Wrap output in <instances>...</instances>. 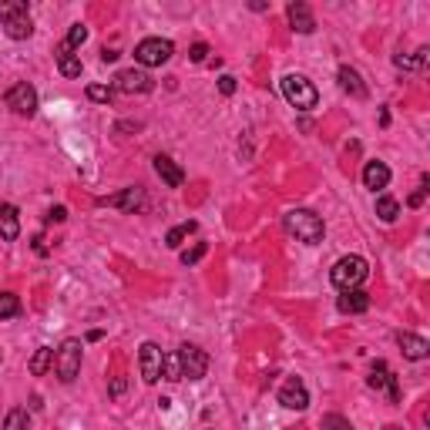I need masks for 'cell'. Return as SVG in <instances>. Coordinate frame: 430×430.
<instances>
[{
  "mask_svg": "<svg viewBox=\"0 0 430 430\" xmlns=\"http://www.w3.org/2000/svg\"><path fill=\"white\" fill-rule=\"evenodd\" d=\"M64 219H67V209H64V205H54V209L47 212V222H64Z\"/></svg>",
  "mask_w": 430,
  "mask_h": 430,
  "instance_id": "cell-37",
  "label": "cell"
},
{
  "mask_svg": "<svg viewBox=\"0 0 430 430\" xmlns=\"http://www.w3.org/2000/svg\"><path fill=\"white\" fill-rule=\"evenodd\" d=\"M195 229H199V222H192V219H188V222H182V226H175V229L165 235V246H169V249H178L185 239H188V235H195Z\"/></svg>",
  "mask_w": 430,
  "mask_h": 430,
  "instance_id": "cell-23",
  "label": "cell"
},
{
  "mask_svg": "<svg viewBox=\"0 0 430 430\" xmlns=\"http://www.w3.org/2000/svg\"><path fill=\"white\" fill-rule=\"evenodd\" d=\"M34 249H37V256H47V246H44V239H41V235L34 239Z\"/></svg>",
  "mask_w": 430,
  "mask_h": 430,
  "instance_id": "cell-40",
  "label": "cell"
},
{
  "mask_svg": "<svg viewBox=\"0 0 430 430\" xmlns=\"http://www.w3.org/2000/svg\"><path fill=\"white\" fill-rule=\"evenodd\" d=\"M155 171H158V178L169 185V188H178L185 182V171L178 169V162H171L169 155H158L155 158Z\"/></svg>",
  "mask_w": 430,
  "mask_h": 430,
  "instance_id": "cell-15",
  "label": "cell"
},
{
  "mask_svg": "<svg viewBox=\"0 0 430 430\" xmlns=\"http://www.w3.org/2000/svg\"><path fill=\"white\" fill-rule=\"evenodd\" d=\"M115 88L122 94H148L155 88V81L141 67H128V71H122V74L115 77Z\"/></svg>",
  "mask_w": 430,
  "mask_h": 430,
  "instance_id": "cell-9",
  "label": "cell"
},
{
  "mask_svg": "<svg viewBox=\"0 0 430 430\" xmlns=\"http://www.w3.org/2000/svg\"><path fill=\"white\" fill-rule=\"evenodd\" d=\"M279 403L286 407V410H306L309 407V390L306 384L299 380V377H289L282 390H279Z\"/></svg>",
  "mask_w": 430,
  "mask_h": 430,
  "instance_id": "cell-10",
  "label": "cell"
},
{
  "mask_svg": "<svg viewBox=\"0 0 430 430\" xmlns=\"http://www.w3.org/2000/svg\"><path fill=\"white\" fill-rule=\"evenodd\" d=\"M54 58H58V71H61L64 77H81V58L71 54V47L67 44L58 47V54H54Z\"/></svg>",
  "mask_w": 430,
  "mask_h": 430,
  "instance_id": "cell-20",
  "label": "cell"
},
{
  "mask_svg": "<svg viewBox=\"0 0 430 430\" xmlns=\"http://www.w3.org/2000/svg\"><path fill=\"white\" fill-rule=\"evenodd\" d=\"M51 367H54V350H51V346H41V350L31 356V363H27V370H31L34 377H44Z\"/></svg>",
  "mask_w": 430,
  "mask_h": 430,
  "instance_id": "cell-22",
  "label": "cell"
},
{
  "mask_svg": "<svg viewBox=\"0 0 430 430\" xmlns=\"http://www.w3.org/2000/svg\"><path fill=\"white\" fill-rule=\"evenodd\" d=\"M282 98L289 101L296 111H313L320 105V91L313 88V81L303 74H286L282 77Z\"/></svg>",
  "mask_w": 430,
  "mask_h": 430,
  "instance_id": "cell-3",
  "label": "cell"
},
{
  "mask_svg": "<svg viewBox=\"0 0 430 430\" xmlns=\"http://www.w3.org/2000/svg\"><path fill=\"white\" fill-rule=\"evenodd\" d=\"M205 252H209V246H205V242H195L192 249H185V252H182V262H185V266H195Z\"/></svg>",
  "mask_w": 430,
  "mask_h": 430,
  "instance_id": "cell-31",
  "label": "cell"
},
{
  "mask_svg": "<svg viewBox=\"0 0 430 430\" xmlns=\"http://www.w3.org/2000/svg\"><path fill=\"white\" fill-rule=\"evenodd\" d=\"M165 380L178 384L182 380V367H178V356H165Z\"/></svg>",
  "mask_w": 430,
  "mask_h": 430,
  "instance_id": "cell-32",
  "label": "cell"
},
{
  "mask_svg": "<svg viewBox=\"0 0 430 430\" xmlns=\"http://www.w3.org/2000/svg\"><path fill=\"white\" fill-rule=\"evenodd\" d=\"M81 339H64L58 356H54V370H58V377H61V384H71L77 373H81Z\"/></svg>",
  "mask_w": 430,
  "mask_h": 430,
  "instance_id": "cell-7",
  "label": "cell"
},
{
  "mask_svg": "<svg viewBox=\"0 0 430 430\" xmlns=\"http://www.w3.org/2000/svg\"><path fill=\"white\" fill-rule=\"evenodd\" d=\"M124 390H128V380H124V377H115V380H111V397H122Z\"/></svg>",
  "mask_w": 430,
  "mask_h": 430,
  "instance_id": "cell-36",
  "label": "cell"
},
{
  "mask_svg": "<svg viewBox=\"0 0 430 430\" xmlns=\"http://www.w3.org/2000/svg\"><path fill=\"white\" fill-rule=\"evenodd\" d=\"M20 316V299L14 292H0V320H14Z\"/></svg>",
  "mask_w": 430,
  "mask_h": 430,
  "instance_id": "cell-27",
  "label": "cell"
},
{
  "mask_svg": "<svg viewBox=\"0 0 430 430\" xmlns=\"http://www.w3.org/2000/svg\"><path fill=\"white\" fill-rule=\"evenodd\" d=\"M4 34L11 37V41H27L34 34V24H31V14H24V17H14L11 24H4Z\"/></svg>",
  "mask_w": 430,
  "mask_h": 430,
  "instance_id": "cell-21",
  "label": "cell"
},
{
  "mask_svg": "<svg viewBox=\"0 0 430 430\" xmlns=\"http://www.w3.org/2000/svg\"><path fill=\"white\" fill-rule=\"evenodd\" d=\"M377 215H380L384 222H397L400 202H397V199H390V195H380V199H377Z\"/></svg>",
  "mask_w": 430,
  "mask_h": 430,
  "instance_id": "cell-26",
  "label": "cell"
},
{
  "mask_svg": "<svg viewBox=\"0 0 430 430\" xmlns=\"http://www.w3.org/2000/svg\"><path fill=\"white\" fill-rule=\"evenodd\" d=\"M286 229L299 242H306V246H320L322 232H326L322 229V219L316 212H309V209H292V212H286Z\"/></svg>",
  "mask_w": 430,
  "mask_h": 430,
  "instance_id": "cell-1",
  "label": "cell"
},
{
  "mask_svg": "<svg viewBox=\"0 0 430 430\" xmlns=\"http://www.w3.org/2000/svg\"><path fill=\"white\" fill-rule=\"evenodd\" d=\"M370 386H373V390H386L390 403H400V384H397V377L390 373V367H386L384 360H377L373 370H370Z\"/></svg>",
  "mask_w": 430,
  "mask_h": 430,
  "instance_id": "cell-12",
  "label": "cell"
},
{
  "mask_svg": "<svg viewBox=\"0 0 430 430\" xmlns=\"http://www.w3.org/2000/svg\"><path fill=\"white\" fill-rule=\"evenodd\" d=\"M175 54V44L165 41V37H145L138 47H135V61L141 67H162L165 61H171Z\"/></svg>",
  "mask_w": 430,
  "mask_h": 430,
  "instance_id": "cell-4",
  "label": "cell"
},
{
  "mask_svg": "<svg viewBox=\"0 0 430 430\" xmlns=\"http://www.w3.org/2000/svg\"><path fill=\"white\" fill-rule=\"evenodd\" d=\"M337 306H339V313H350V316H356V313H367V309H370V292L346 289L337 299Z\"/></svg>",
  "mask_w": 430,
  "mask_h": 430,
  "instance_id": "cell-16",
  "label": "cell"
},
{
  "mask_svg": "<svg viewBox=\"0 0 430 430\" xmlns=\"http://www.w3.org/2000/svg\"><path fill=\"white\" fill-rule=\"evenodd\" d=\"M17 235H20V215H17L14 205H0V239H7V242H14Z\"/></svg>",
  "mask_w": 430,
  "mask_h": 430,
  "instance_id": "cell-17",
  "label": "cell"
},
{
  "mask_svg": "<svg viewBox=\"0 0 430 430\" xmlns=\"http://www.w3.org/2000/svg\"><path fill=\"white\" fill-rule=\"evenodd\" d=\"M337 77H339V88H343L346 94H353V98H367V84L360 81V74H356L350 64H343Z\"/></svg>",
  "mask_w": 430,
  "mask_h": 430,
  "instance_id": "cell-19",
  "label": "cell"
},
{
  "mask_svg": "<svg viewBox=\"0 0 430 430\" xmlns=\"http://www.w3.org/2000/svg\"><path fill=\"white\" fill-rule=\"evenodd\" d=\"M393 64H397V67H403V71H420V67L427 64V47H420L417 54H397V58H393Z\"/></svg>",
  "mask_w": 430,
  "mask_h": 430,
  "instance_id": "cell-24",
  "label": "cell"
},
{
  "mask_svg": "<svg viewBox=\"0 0 430 430\" xmlns=\"http://www.w3.org/2000/svg\"><path fill=\"white\" fill-rule=\"evenodd\" d=\"M4 430H27V410L24 407H14L7 420H4Z\"/></svg>",
  "mask_w": 430,
  "mask_h": 430,
  "instance_id": "cell-28",
  "label": "cell"
},
{
  "mask_svg": "<svg viewBox=\"0 0 430 430\" xmlns=\"http://www.w3.org/2000/svg\"><path fill=\"white\" fill-rule=\"evenodd\" d=\"M101 61H105V64L118 61V51H107V47H105V51H101Z\"/></svg>",
  "mask_w": 430,
  "mask_h": 430,
  "instance_id": "cell-39",
  "label": "cell"
},
{
  "mask_svg": "<svg viewBox=\"0 0 430 430\" xmlns=\"http://www.w3.org/2000/svg\"><path fill=\"white\" fill-rule=\"evenodd\" d=\"M88 98L98 101V105H107V101L115 98V91H111V88H101V84H91V88H88Z\"/></svg>",
  "mask_w": 430,
  "mask_h": 430,
  "instance_id": "cell-33",
  "label": "cell"
},
{
  "mask_svg": "<svg viewBox=\"0 0 430 430\" xmlns=\"http://www.w3.org/2000/svg\"><path fill=\"white\" fill-rule=\"evenodd\" d=\"M188 58H192V64H202L205 58H209V44H195L192 51H188Z\"/></svg>",
  "mask_w": 430,
  "mask_h": 430,
  "instance_id": "cell-34",
  "label": "cell"
},
{
  "mask_svg": "<svg viewBox=\"0 0 430 430\" xmlns=\"http://www.w3.org/2000/svg\"><path fill=\"white\" fill-rule=\"evenodd\" d=\"M101 205H111V209H122V212H141L145 205H148V195H145V188H124L118 195H107L101 199Z\"/></svg>",
  "mask_w": 430,
  "mask_h": 430,
  "instance_id": "cell-11",
  "label": "cell"
},
{
  "mask_svg": "<svg viewBox=\"0 0 430 430\" xmlns=\"http://www.w3.org/2000/svg\"><path fill=\"white\" fill-rule=\"evenodd\" d=\"M175 356H178V367H182V380H202L209 373V353L195 343H182Z\"/></svg>",
  "mask_w": 430,
  "mask_h": 430,
  "instance_id": "cell-6",
  "label": "cell"
},
{
  "mask_svg": "<svg viewBox=\"0 0 430 430\" xmlns=\"http://www.w3.org/2000/svg\"><path fill=\"white\" fill-rule=\"evenodd\" d=\"M370 276V266L363 256H343L337 259V266L330 269V279H333V286L337 289H360L363 286V279Z\"/></svg>",
  "mask_w": 430,
  "mask_h": 430,
  "instance_id": "cell-2",
  "label": "cell"
},
{
  "mask_svg": "<svg viewBox=\"0 0 430 430\" xmlns=\"http://www.w3.org/2000/svg\"><path fill=\"white\" fill-rule=\"evenodd\" d=\"M397 343L407 360H427L430 356V343L424 337H417V333H397Z\"/></svg>",
  "mask_w": 430,
  "mask_h": 430,
  "instance_id": "cell-14",
  "label": "cell"
},
{
  "mask_svg": "<svg viewBox=\"0 0 430 430\" xmlns=\"http://www.w3.org/2000/svg\"><path fill=\"white\" fill-rule=\"evenodd\" d=\"M320 430H353V424L346 420V417H339V414H326L322 417V424Z\"/></svg>",
  "mask_w": 430,
  "mask_h": 430,
  "instance_id": "cell-29",
  "label": "cell"
},
{
  "mask_svg": "<svg viewBox=\"0 0 430 430\" xmlns=\"http://www.w3.org/2000/svg\"><path fill=\"white\" fill-rule=\"evenodd\" d=\"M7 107L14 115H20V118H34L37 115V91H34L27 81H20V84H14L7 91Z\"/></svg>",
  "mask_w": 430,
  "mask_h": 430,
  "instance_id": "cell-8",
  "label": "cell"
},
{
  "mask_svg": "<svg viewBox=\"0 0 430 430\" xmlns=\"http://www.w3.org/2000/svg\"><path fill=\"white\" fill-rule=\"evenodd\" d=\"M286 14H289V24L296 34H313L316 31V17H313V11H309L303 0H296V4H289L286 7Z\"/></svg>",
  "mask_w": 430,
  "mask_h": 430,
  "instance_id": "cell-13",
  "label": "cell"
},
{
  "mask_svg": "<svg viewBox=\"0 0 430 430\" xmlns=\"http://www.w3.org/2000/svg\"><path fill=\"white\" fill-rule=\"evenodd\" d=\"M384 430H403V427H397V424H386V427Z\"/></svg>",
  "mask_w": 430,
  "mask_h": 430,
  "instance_id": "cell-41",
  "label": "cell"
},
{
  "mask_svg": "<svg viewBox=\"0 0 430 430\" xmlns=\"http://www.w3.org/2000/svg\"><path fill=\"white\" fill-rule=\"evenodd\" d=\"M363 185L367 188H386L390 185V169H386L384 162H367V169H363Z\"/></svg>",
  "mask_w": 430,
  "mask_h": 430,
  "instance_id": "cell-18",
  "label": "cell"
},
{
  "mask_svg": "<svg viewBox=\"0 0 430 430\" xmlns=\"http://www.w3.org/2000/svg\"><path fill=\"white\" fill-rule=\"evenodd\" d=\"M138 373L145 384H158L162 377H165V350L158 346V343H141L138 350Z\"/></svg>",
  "mask_w": 430,
  "mask_h": 430,
  "instance_id": "cell-5",
  "label": "cell"
},
{
  "mask_svg": "<svg viewBox=\"0 0 430 430\" xmlns=\"http://www.w3.org/2000/svg\"><path fill=\"white\" fill-rule=\"evenodd\" d=\"M27 14V4L24 0H0V24H11L14 17Z\"/></svg>",
  "mask_w": 430,
  "mask_h": 430,
  "instance_id": "cell-25",
  "label": "cell"
},
{
  "mask_svg": "<svg viewBox=\"0 0 430 430\" xmlns=\"http://www.w3.org/2000/svg\"><path fill=\"white\" fill-rule=\"evenodd\" d=\"M84 41H88V27H84V24H71V31H67V41H64V44L74 51V47H81Z\"/></svg>",
  "mask_w": 430,
  "mask_h": 430,
  "instance_id": "cell-30",
  "label": "cell"
},
{
  "mask_svg": "<svg viewBox=\"0 0 430 430\" xmlns=\"http://www.w3.org/2000/svg\"><path fill=\"white\" fill-rule=\"evenodd\" d=\"M424 195H427V178H424V188H420V192H414V195H410V199H407V202H410V205H414V209H417V205L424 202Z\"/></svg>",
  "mask_w": 430,
  "mask_h": 430,
  "instance_id": "cell-38",
  "label": "cell"
},
{
  "mask_svg": "<svg viewBox=\"0 0 430 430\" xmlns=\"http://www.w3.org/2000/svg\"><path fill=\"white\" fill-rule=\"evenodd\" d=\"M219 91H222V94H235V77H232V74L219 77Z\"/></svg>",
  "mask_w": 430,
  "mask_h": 430,
  "instance_id": "cell-35",
  "label": "cell"
}]
</instances>
